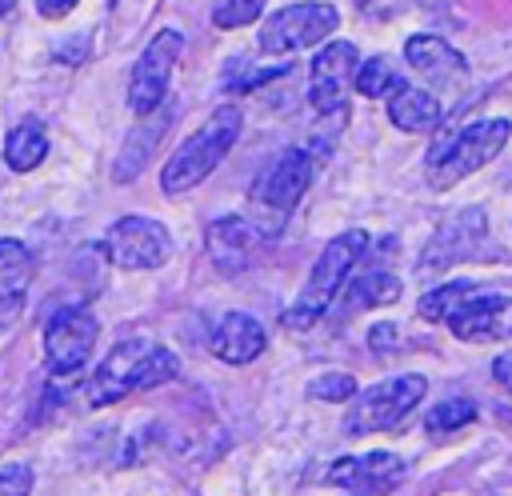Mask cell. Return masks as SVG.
Wrapping results in <instances>:
<instances>
[{
    "label": "cell",
    "mask_w": 512,
    "mask_h": 496,
    "mask_svg": "<svg viewBox=\"0 0 512 496\" xmlns=\"http://www.w3.org/2000/svg\"><path fill=\"white\" fill-rule=\"evenodd\" d=\"M176 376V356L148 340V336H132V340H120L96 368V376L88 380V404L92 408H104V404H116L124 400L128 392H144V388H160Z\"/></svg>",
    "instance_id": "6da1fadb"
},
{
    "label": "cell",
    "mask_w": 512,
    "mask_h": 496,
    "mask_svg": "<svg viewBox=\"0 0 512 496\" xmlns=\"http://www.w3.org/2000/svg\"><path fill=\"white\" fill-rule=\"evenodd\" d=\"M44 156H48V132L40 120H20L4 136V164L12 172H32V168H40Z\"/></svg>",
    "instance_id": "44dd1931"
},
{
    "label": "cell",
    "mask_w": 512,
    "mask_h": 496,
    "mask_svg": "<svg viewBox=\"0 0 512 496\" xmlns=\"http://www.w3.org/2000/svg\"><path fill=\"white\" fill-rule=\"evenodd\" d=\"M96 336L100 324L84 304H68L60 312H52V320L44 324V360L48 372L56 380H72L96 352Z\"/></svg>",
    "instance_id": "52a82bcc"
},
{
    "label": "cell",
    "mask_w": 512,
    "mask_h": 496,
    "mask_svg": "<svg viewBox=\"0 0 512 496\" xmlns=\"http://www.w3.org/2000/svg\"><path fill=\"white\" fill-rule=\"evenodd\" d=\"M208 348L224 364H248L264 352V328L248 312H224L208 336Z\"/></svg>",
    "instance_id": "ac0fdd59"
},
{
    "label": "cell",
    "mask_w": 512,
    "mask_h": 496,
    "mask_svg": "<svg viewBox=\"0 0 512 496\" xmlns=\"http://www.w3.org/2000/svg\"><path fill=\"white\" fill-rule=\"evenodd\" d=\"M344 296H348V312L392 304V300H400V280L392 272H364L360 280H352V288Z\"/></svg>",
    "instance_id": "603a6c76"
},
{
    "label": "cell",
    "mask_w": 512,
    "mask_h": 496,
    "mask_svg": "<svg viewBox=\"0 0 512 496\" xmlns=\"http://www.w3.org/2000/svg\"><path fill=\"white\" fill-rule=\"evenodd\" d=\"M364 248H368V232H360V228L332 236V240L324 244V252L316 256V264H312V272H308L300 296L292 300V308H284V328H296V332L312 328V324L332 308V300L340 296V288H344V280L352 276V268L360 264Z\"/></svg>",
    "instance_id": "3957f363"
},
{
    "label": "cell",
    "mask_w": 512,
    "mask_h": 496,
    "mask_svg": "<svg viewBox=\"0 0 512 496\" xmlns=\"http://www.w3.org/2000/svg\"><path fill=\"white\" fill-rule=\"evenodd\" d=\"M404 60L436 88H460L468 80V60L440 36H428V32H416L404 40Z\"/></svg>",
    "instance_id": "5bb4252c"
},
{
    "label": "cell",
    "mask_w": 512,
    "mask_h": 496,
    "mask_svg": "<svg viewBox=\"0 0 512 496\" xmlns=\"http://www.w3.org/2000/svg\"><path fill=\"white\" fill-rule=\"evenodd\" d=\"M264 12V0H220L212 8V24L216 28H244Z\"/></svg>",
    "instance_id": "484cf974"
},
{
    "label": "cell",
    "mask_w": 512,
    "mask_h": 496,
    "mask_svg": "<svg viewBox=\"0 0 512 496\" xmlns=\"http://www.w3.org/2000/svg\"><path fill=\"white\" fill-rule=\"evenodd\" d=\"M368 344H372L376 352H380V348H388V344H396V324H372Z\"/></svg>",
    "instance_id": "4dcf8cb0"
},
{
    "label": "cell",
    "mask_w": 512,
    "mask_h": 496,
    "mask_svg": "<svg viewBox=\"0 0 512 496\" xmlns=\"http://www.w3.org/2000/svg\"><path fill=\"white\" fill-rule=\"evenodd\" d=\"M404 476V460L396 452H364V456H344L328 468V484L352 488V496H368L388 488L392 480Z\"/></svg>",
    "instance_id": "9a60e30c"
},
{
    "label": "cell",
    "mask_w": 512,
    "mask_h": 496,
    "mask_svg": "<svg viewBox=\"0 0 512 496\" xmlns=\"http://www.w3.org/2000/svg\"><path fill=\"white\" fill-rule=\"evenodd\" d=\"M12 4H16V0H0V20H4L8 12H12Z\"/></svg>",
    "instance_id": "d6a6232c"
},
{
    "label": "cell",
    "mask_w": 512,
    "mask_h": 496,
    "mask_svg": "<svg viewBox=\"0 0 512 496\" xmlns=\"http://www.w3.org/2000/svg\"><path fill=\"white\" fill-rule=\"evenodd\" d=\"M388 120L400 132H436L440 128V100L424 88H404L388 100Z\"/></svg>",
    "instance_id": "ffe728a7"
},
{
    "label": "cell",
    "mask_w": 512,
    "mask_h": 496,
    "mask_svg": "<svg viewBox=\"0 0 512 496\" xmlns=\"http://www.w3.org/2000/svg\"><path fill=\"white\" fill-rule=\"evenodd\" d=\"M180 52H184V36L176 28H164L136 56V64L128 72V108L136 116H148L164 104V92H168V80H172V68L180 60Z\"/></svg>",
    "instance_id": "ba28073f"
},
{
    "label": "cell",
    "mask_w": 512,
    "mask_h": 496,
    "mask_svg": "<svg viewBox=\"0 0 512 496\" xmlns=\"http://www.w3.org/2000/svg\"><path fill=\"white\" fill-rule=\"evenodd\" d=\"M472 288H476L472 280H452V284H444V288H432V292L420 300V316H424V320H440V324H448V316L460 308V300H464Z\"/></svg>",
    "instance_id": "cb8c5ba5"
},
{
    "label": "cell",
    "mask_w": 512,
    "mask_h": 496,
    "mask_svg": "<svg viewBox=\"0 0 512 496\" xmlns=\"http://www.w3.org/2000/svg\"><path fill=\"white\" fill-rule=\"evenodd\" d=\"M356 4H360V12L372 16V20H388V16L404 12V0H356Z\"/></svg>",
    "instance_id": "f1b7e54d"
},
{
    "label": "cell",
    "mask_w": 512,
    "mask_h": 496,
    "mask_svg": "<svg viewBox=\"0 0 512 496\" xmlns=\"http://www.w3.org/2000/svg\"><path fill=\"white\" fill-rule=\"evenodd\" d=\"M308 184H312V156L304 148H284L252 184V200L276 216H288L296 200L308 192Z\"/></svg>",
    "instance_id": "7c38bea8"
},
{
    "label": "cell",
    "mask_w": 512,
    "mask_h": 496,
    "mask_svg": "<svg viewBox=\"0 0 512 496\" xmlns=\"http://www.w3.org/2000/svg\"><path fill=\"white\" fill-rule=\"evenodd\" d=\"M204 244H208V256L220 272H228V276L244 272L252 260V248H256V224H248L244 216L212 220L204 232Z\"/></svg>",
    "instance_id": "d6986e66"
},
{
    "label": "cell",
    "mask_w": 512,
    "mask_h": 496,
    "mask_svg": "<svg viewBox=\"0 0 512 496\" xmlns=\"http://www.w3.org/2000/svg\"><path fill=\"white\" fill-rule=\"evenodd\" d=\"M340 24V12L324 0H300V4H284L276 8L264 28H260V52L268 56H288L300 48H312L320 40H328Z\"/></svg>",
    "instance_id": "8992f818"
},
{
    "label": "cell",
    "mask_w": 512,
    "mask_h": 496,
    "mask_svg": "<svg viewBox=\"0 0 512 496\" xmlns=\"http://www.w3.org/2000/svg\"><path fill=\"white\" fill-rule=\"evenodd\" d=\"M484 232H488V220H484V208H460L452 212L436 232L432 240L424 244L420 252V272H444L452 264H464L480 252L484 244Z\"/></svg>",
    "instance_id": "30bf717a"
},
{
    "label": "cell",
    "mask_w": 512,
    "mask_h": 496,
    "mask_svg": "<svg viewBox=\"0 0 512 496\" xmlns=\"http://www.w3.org/2000/svg\"><path fill=\"white\" fill-rule=\"evenodd\" d=\"M360 52L348 40H328L316 60H312V80H308V100L316 112H336L348 100V88H356L360 72Z\"/></svg>",
    "instance_id": "8fae6325"
},
{
    "label": "cell",
    "mask_w": 512,
    "mask_h": 496,
    "mask_svg": "<svg viewBox=\"0 0 512 496\" xmlns=\"http://www.w3.org/2000/svg\"><path fill=\"white\" fill-rule=\"evenodd\" d=\"M512 136V124L508 120H476L452 136H444L432 152H428V184L436 192L460 184L464 176L480 172L488 160L500 156V148L508 144Z\"/></svg>",
    "instance_id": "277c9868"
},
{
    "label": "cell",
    "mask_w": 512,
    "mask_h": 496,
    "mask_svg": "<svg viewBox=\"0 0 512 496\" xmlns=\"http://www.w3.org/2000/svg\"><path fill=\"white\" fill-rule=\"evenodd\" d=\"M492 372H496V380H500V384L512 392V356H500V360L492 364Z\"/></svg>",
    "instance_id": "1f68e13d"
},
{
    "label": "cell",
    "mask_w": 512,
    "mask_h": 496,
    "mask_svg": "<svg viewBox=\"0 0 512 496\" xmlns=\"http://www.w3.org/2000/svg\"><path fill=\"white\" fill-rule=\"evenodd\" d=\"M104 252L116 268H128V272H148V268H160L168 264L172 256V236L160 220H148V216H120L108 236H104Z\"/></svg>",
    "instance_id": "9c48e42d"
},
{
    "label": "cell",
    "mask_w": 512,
    "mask_h": 496,
    "mask_svg": "<svg viewBox=\"0 0 512 496\" xmlns=\"http://www.w3.org/2000/svg\"><path fill=\"white\" fill-rule=\"evenodd\" d=\"M472 416H476V404L472 400H464V396H452V400H444V404H436L432 412H428V432L432 436H444V432H456V428H464V424H472Z\"/></svg>",
    "instance_id": "d4e9b609"
},
{
    "label": "cell",
    "mask_w": 512,
    "mask_h": 496,
    "mask_svg": "<svg viewBox=\"0 0 512 496\" xmlns=\"http://www.w3.org/2000/svg\"><path fill=\"white\" fill-rule=\"evenodd\" d=\"M240 124H244L240 108H236V104H220V108L164 160V168H160V188H164V196H180V192H192L196 184H204V180L220 168V160L232 152V144H236V136H240Z\"/></svg>",
    "instance_id": "7a4b0ae2"
},
{
    "label": "cell",
    "mask_w": 512,
    "mask_h": 496,
    "mask_svg": "<svg viewBox=\"0 0 512 496\" xmlns=\"http://www.w3.org/2000/svg\"><path fill=\"white\" fill-rule=\"evenodd\" d=\"M76 8V0H36V12L44 16V20H60V16H68Z\"/></svg>",
    "instance_id": "f546056e"
},
{
    "label": "cell",
    "mask_w": 512,
    "mask_h": 496,
    "mask_svg": "<svg viewBox=\"0 0 512 496\" xmlns=\"http://www.w3.org/2000/svg\"><path fill=\"white\" fill-rule=\"evenodd\" d=\"M32 252L16 236H0V332H8L28 304Z\"/></svg>",
    "instance_id": "2e32d148"
},
{
    "label": "cell",
    "mask_w": 512,
    "mask_h": 496,
    "mask_svg": "<svg viewBox=\"0 0 512 496\" xmlns=\"http://www.w3.org/2000/svg\"><path fill=\"white\" fill-rule=\"evenodd\" d=\"M172 120H176V108H168V104H160L156 112L140 116V124L128 132V140H124V148H120V156L112 164V180L116 184H128V180L140 176V168L152 160V152L164 140V132L172 128Z\"/></svg>",
    "instance_id": "e0dca14e"
},
{
    "label": "cell",
    "mask_w": 512,
    "mask_h": 496,
    "mask_svg": "<svg viewBox=\"0 0 512 496\" xmlns=\"http://www.w3.org/2000/svg\"><path fill=\"white\" fill-rule=\"evenodd\" d=\"M448 328L460 340H508L512 336V296L476 284L460 300V308L448 316Z\"/></svg>",
    "instance_id": "4fadbf2b"
},
{
    "label": "cell",
    "mask_w": 512,
    "mask_h": 496,
    "mask_svg": "<svg viewBox=\"0 0 512 496\" xmlns=\"http://www.w3.org/2000/svg\"><path fill=\"white\" fill-rule=\"evenodd\" d=\"M404 88H408L404 76H400V72L392 68V60H384V56L364 60L360 72H356V92L368 96V100H392V96L404 92Z\"/></svg>",
    "instance_id": "7402d4cb"
},
{
    "label": "cell",
    "mask_w": 512,
    "mask_h": 496,
    "mask_svg": "<svg viewBox=\"0 0 512 496\" xmlns=\"http://www.w3.org/2000/svg\"><path fill=\"white\" fill-rule=\"evenodd\" d=\"M424 388H428V380L420 372H404V376H388V380L356 392L352 408L344 416V432L348 436H368V432L396 428L424 400Z\"/></svg>",
    "instance_id": "5b68a950"
},
{
    "label": "cell",
    "mask_w": 512,
    "mask_h": 496,
    "mask_svg": "<svg viewBox=\"0 0 512 496\" xmlns=\"http://www.w3.org/2000/svg\"><path fill=\"white\" fill-rule=\"evenodd\" d=\"M360 388H356V380L348 376V372H324V376H316L312 384H308V396H316V400H352Z\"/></svg>",
    "instance_id": "4316f807"
},
{
    "label": "cell",
    "mask_w": 512,
    "mask_h": 496,
    "mask_svg": "<svg viewBox=\"0 0 512 496\" xmlns=\"http://www.w3.org/2000/svg\"><path fill=\"white\" fill-rule=\"evenodd\" d=\"M32 480L36 476L28 464H8V468H0V496H28Z\"/></svg>",
    "instance_id": "83f0119b"
}]
</instances>
